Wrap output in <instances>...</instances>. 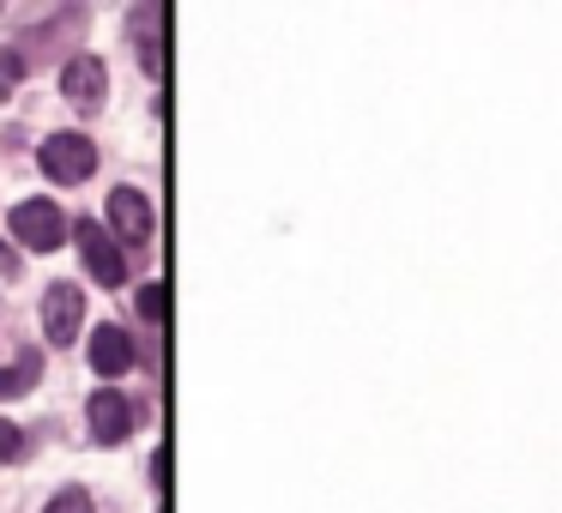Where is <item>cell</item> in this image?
Instances as JSON below:
<instances>
[{
	"label": "cell",
	"mask_w": 562,
	"mask_h": 513,
	"mask_svg": "<svg viewBox=\"0 0 562 513\" xmlns=\"http://www.w3.org/2000/svg\"><path fill=\"white\" fill-rule=\"evenodd\" d=\"M13 236L31 248V254H55L67 242V218L55 200H19L13 206Z\"/></svg>",
	"instance_id": "cell-1"
},
{
	"label": "cell",
	"mask_w": 562,
	"mask_h": 513,
	"mask_svg": "<svg viewBox=\"0 0 562 513\" xmlns=\"http://www.w3.org/2000/svg\"><path fill=\"white\" fill-rule=\"evenodd\" d=\"M37 163H43L49 182H86V175L98 170V146H91L86 134H49L37 151Z\"/></svg>",
	"instance_id": "cell-2"
},
{
	"label": "cell",
	"mask_w": 562,
	"mask_h": 513,
	"mask_svg": "<svg viewBox=\"0 0 562 513\" xmlns=\"http://www.w3.org/2000/svg\"><path fill=\"white\" fill-rule=\"evenodd\" d=\"M74 242H79V254H86V272L98 284H127V254L115 248V236L103 230V224H74Z\"/></svg>",
	"instance_id": "cell-3"
},
{
	"label": "cell",
	"mask_w": 562,
	"mask_h": 513,
	"mask_svg": "<svg viewBox=\"0 0 562 513\" xmlns=\"http://www.w3.org/2000/svg\"><path fill=\"white\" fill-rule=\"evenodd\" d=\"M79 320H86V290H74V284H49V296H43V339L67 344L79 332Z\"/></svg>",
	"instance_id": "cell-4"
},
{
	"label": "cell",
	"mask_w": 562,
	"mask_h": 513,
	"mask_svg": "<svg viewBox=\"0 0 562 513\" xmlns=\"http://www.w3.org/2000/svg\"><path fill=\"white\" fill-rule=\"evenodd\" d=\"M86 417H91V435H98V441H110V447H115V441H127V435H134V404H127L115 387L91 392Z\"/></svg>",
	"instance_id": "cell-5"
},
{
	"label": "cell",
	"mask_w": 562,
	"mask_h": 513,
	"mask_svg": "<svg viewBox=\"0 0 562 513\" xmlns=\"http://www.w3.org/2000/svg\"><path fill=\"white\" fill-rule=\"evenodd\" d=\"M110 224H115V242L146 248V242H151V206H146V194H134V187H115V194H110Z\"/></svg>",
	"instance_id": "cell-6"
},
{
	"label": "cell",
	"mask_w": 562,
	"mask_h": 513,
	"mask_svg": "<svg viewBox=\"0 0 562 513\" xmlns=\"http://www.w3.org/2000/svg\"><path fill=\"white\" fill-rule=\"evenodd\" d=\"M61 98L74 103V110H98L103 103V61L98 55H74V61L61 67Z\"/></svg>",
	"instance_id": "cell-7"
},
{
	"label": "cell",
	"mask_w": 562,
	"mask_h": 513,
	"mask_svg": "<svg viewBox=\"0 0 562 513\" xmlns=\"http://www.w3.org/2000/svg\"><path fill=\"white\" fill-rule=\"evenodd\" d=\"M91 368H98L103 380H115V375H127V368H134V339H127L115 320L91 332Z\"/></svg>",
	"instance_id": "cell-8"
},
{
	"label": "cell",
	"mask_w": 562,
	"mask_h": 513,
	"mask_svg": "<svg viewBox=\"0 0 562 513\" xmlns=\"http://www.w3.org/2000/svg\"><path fill=\"white\" fill-rule=\"evenodd\" d=\"M37 368H43V356H37V351H25L13 368H0V399H19V392H31Z\"/></svg>",
	"instance_id": "cell-9"
},
{
	"label": "cell",
	"mask_w": 562,
	"mask_h": 513,
	"mask_svg": "<svg viewBox=\"0 0 562 513\" xmlns=\"http://www.w3.org/2000/svg\"><path fill=\"white\" fill-rule=\"evenodd\" d=\"M139 320H151V327L170 320V290L164 284H139Z\"/></svg>",
	"instance_id": "cell-10"
},
{
	"label": "cell",
	"mask_w": 562,
	"mask_h": 513,
	"mask_svg": "<svg viewBox=\"0 0 562 513\" xmlns=\"http://www.w3.org/2000/svg\"><path fill=\"white\" fill-rule=\"evenodd\" d=\"M43 513H98V508H91V495H86V489H61V495H55Z\"/></svg>",
	"instance_id": "cell-11"
},
{
	"label": "cell",
	"mask_w": 562,
	"mask_h": 513,
	"mask_svg": "<svg viewBox=\"0 0 562 513\" xmlns=\"http://www.w3.org/2000/svg\"><path fill=\"white\" fill-rule=\"evenodd\" d=\"M134 25L146 31V25H151V13H139ZM146 73H164V55H158V43H146Z\"/></svg>",
	"instance_id": "cell-12"
},
{
	"label": "cell",
	"mask_w": 562,
	"mask_h": 513,
	"mask_svg": "<svg viewBox=\"0 0 562 513\" xmlns=\"http://www.w3.org/2000/svg\"><path fill=\"white\" fill-rule=\"evenodd\" d=\"M13 453H19V429L0 417V459H13Z\"/></svg>",
	"instance_id": "cell-13"
},
{
	"label": "cell",
	"mask_w": 562,
	"mask_h": 513,
	"mask_svg": "<svg viewBox=\"0 0 562 513\" xmlns=\"http://www.w3.org/2000/svg\"><path fill=\"white\" fill-rule=\"evenodd\" d=\"M151 477H158V483H170V453H164V447L151 453Z\"/></svg>",
	"instance_id": "cell-14"
},
{
	"label": "cell",
	"mask_w": 562,
	"mask_h": 513,
	"mask_svg": "<svg viewBox=\"0 0 562 513\" xmlns=\"http://www.w3.org/2000/svg\"><path fill=\"white\" fill-rule=\"evenodd\" d=\"M13 266H19V260H13V254H7V248H0V272H13Z\"/></svg>",
	"instance_id": "cell-15"
}]
</instances>
